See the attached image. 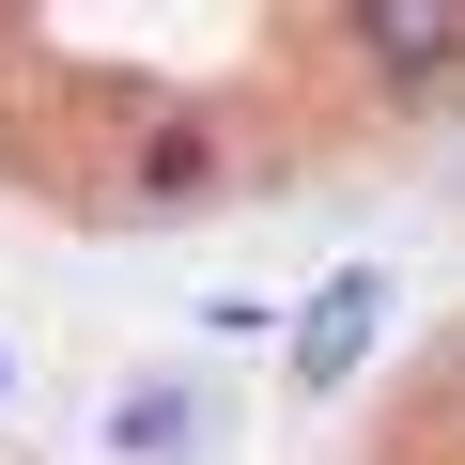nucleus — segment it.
Here are the masks:
<instances>
[{"label": "nucleus", "instance_id": "obj_1", "mask_svg": "<svg viewBox=\"0 0 465 465\" xmlns=\"http://www.w3.org/2000/svg\"><path fill=\"white\" fill-rule=\"evenodd\" d=\"M372 311H388V280L357 264V280H326L311 295V326H295V388H341L357 372V341H372Z\"/></svg>", "mask_w": 465, "mask_h": 465}, {"label": "nucleus", "instance_id": "obj_2", "mask_svg": "<svg viewBox=\"0 0 465 465\" xmlns=\"http://www.w3.org/2000/svg\"><path fill=\"white\" fill-rule=\"evenodd\" d=\"M109 434L171 465V450H202V388H124V403H109Z\"/></svg>", "mask_w": 465, "mask_h": 465}, {"label": "nucleus", "instance_id": "obj_3", "mask_svg": "<svg viewBox=\"0 0 465 465\" xmlns=\"http://www.w3.org/2000/svg\"><path fill=\"white\" fill-rule=\"evenodd\" d=\"M372 465H450V450H419V434H403V419H388V450H372Z\"/></svg>", "mask_w": 465, "mask_h": 465}, {"label": "nucleus", "instance_id": "obj_4", "mask_svg": "<svg viewBox=\"0 0 465 465\" xmlns=\"http://www.w3.org/2000/svg\"><path fill=\"white\" fill-rule=\"evenodd\" d=\"M0 388H16V357H0Z\"/></svg>", "mask_w": 465, "mask_h": 465}]
</instances>
